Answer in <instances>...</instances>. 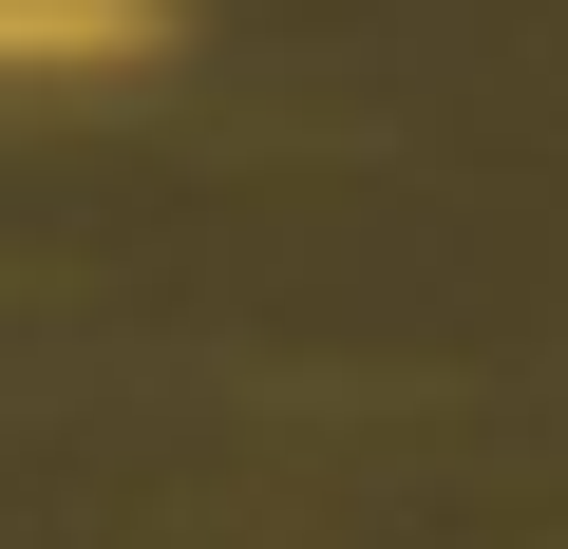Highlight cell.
Listing matches in <instances>:
<instances>
[{"label":"cell","mask_w":568,"mask_h":549,"mask_svg":"<svg viewBox=\"0 0 568 549\" xmlns=\"http://www.w3.org/2000/svg\"><path fill=\"white\" fill-rule=\"evenodd\" d=\"M152 20V0H0V77H77V58H114Z\"/></svg>","instance_id":"1"}]
</instances>
